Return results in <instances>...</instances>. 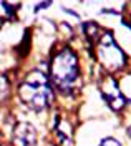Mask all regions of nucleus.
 <instances>
[{
    "label": "nucleus",
    "mask_w": 131,
    "mask_h": 146,
    "mask_svg": "<svg viewBox=\"0 0 131 146\" xmlns=\"http://www.w3.org/2000/svg\"><path fill=\"white\" fill-rule=\"evenodd\" d=\"M50 82L63 95L75 93L80 86L78 58L70 48H63L52 56L50 62Z\"/></svg>",
    "instance_id": "f257e3e1"
},
{
    "label": "nucleus",
    "mask_w": 131,
    "mask_h": 146,
    "mask_svg": "<svg viewBox=\"0 0 131 146\" xmlns=\"http://www.w3.org/2000/svg\"><path fill=\"white\" fill-rule=\"evenodd\" d=\"M19 95L22 101L35 111L48 108L53 101V88L45 73L40 70H33L25 76V82L19 88Z\"/></svg>",
    "instance_id": "f03ea898"
},
{
    "label": "nucleus",
    "mask_w": 131,
    "mask_h": 146,
    "mask_svg": "<svg viewBox=\"0 0 131 146\" xmlns=\"http://www.w3.org/2000/svg\"><path fill=\"white\" fill-rule=\"evenodd\" d=\"M96 52H98V60L110 72H116V70L123 68L126 63V56L120 48V45L114 42L111 33H105L101 38H98Z\"/></svg>",
    "instance_id": "7ed1b4c3"
},
{
    "label": "nucleus",
    "mask_w": 131,
    "mask_h": 146,
    "mask_svg": "<svg viewBox=\"0 0 131 146\" xmlns=\"http://www.w3.org/2000/svg\"><path fill=\"white\" fill-rule=\"evenodd\" d=\"M101 93H103L105 101H106L113 110L120 111V110L124 108L126 98H124V95L121 93L120 85H118V82H116L114 78H111V76H106V78H105L103 83H101Z\"/></svg>",
    "instance_id": "20e7f679"
},
{
    "label": "nucleus",
    "mask_w": 131,
    "mask_h": 146,
    "mask_svg": "<svg viewBox=\"0 0 131 146\" xmlns=\"http://www.w3.org/2000/svg\"><path fill=\"white\" fill-rule=\"evenodd\" d=\"M12 143H13V146H35V143H37L35 128L25 121L17 123L12 131Z\"/></svg>",
    "instance_id": "39448f33"
},
{
    "label": "nucleus",
    "mask_w": 131,
    "mask_h": 146,
    "mask_svg": "<svg viewBox=\"0 0 131 146\" xmlns=\"http://www.w3.org/2000/svg\"><path fill=\"white\" fill-rule=\"evenodd\" d=\"M55 131H56V136H58V139H60L62 145H66V143L71 141V131H70V125H68L66 121L56 118Z\"/></svg>",
    "instance_id": "423d86ee"
},
{
    "label": "nucleus",
    "mask_w": 131,
    "mask_h": 146,
    "mask_svg": "<svg viewBox=\"0 0 131 146\" xmlns=\"http://www.w3.org/2000/svg\"><path fill=\"white\" fill-rule=\"evenodd\" d=\"M83 32L86 33V36H88L90 40L98 42V36H100V27H98V23H95V22H88V23H85L83 25Z\"/></svg>",
    "instance_id": "0eeeda50"
},
{
    "label": "nucleus",
    "mask_w": 131,
    "mask_h": 146,
    "mask_svg": "<svg viewBox=\"0 0 131 146\" xmlns=\"http://www.w3.org/2000/svg\"><path fill=\"white\" fill-rule=\"evenodd\" d=\"M118 85H120V90H121V93L124 95V98L128 96L131 100V73L126 75L121 82H118Z\"/></svg>",
    "instance_id": "6e6552de"
},
{
    "label": "nucleus",
    "mask_w": 131,
    "mask_h": 146,
    "mask_svg": "<svg viewBox=\"0 0 131 146\" xmlns=\"http://www.w3.org/2000/svg\"><path fill=\"white\" fill-rule=\"evenodd\" d=\"M9 95V80L5 75H0V101L5 100Z\"/></svg>",
    "instance_id": "1a4fd4ad"
},
{
    "label": "nucleus",
    "mask_w": 131,
    "mask_h": 146,
    "mask_svg": "<svg viewBox=\"0 0 131 146\" xmlns=\"http://www.w3.org/2000/svg\"><path fill=\"white\" fill-rule=\"evenodd\" d=\"M100 146H121V143L118 139H114V138H105L100 143Z\"/></svg>",
    "instance_id": "9d476101"
},
{
    "label": "nucleus",
    "mask_w": 131,
    "mask_h": 146,
    "mask_svg": "<svg viewBox=\"0 0 131 146\" xmlns=\"http://www.w3.org/2000/svg\"><path fill=\"white\" fill-rule=\"evenodd\" d=\"M130 136H131V129H130Z\"/></svg>",
    "instance_id": "9b49d317"
}]
</instances>
